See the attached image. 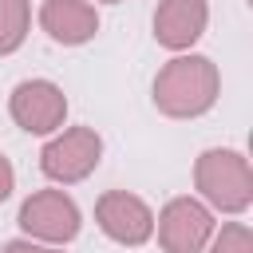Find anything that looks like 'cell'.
<instances>
[{"label": "cell", "mask_w": 253, "mask_h": 253, "mask_svg": "<svg viewBox=\"0 0 253 253\" xmlns=\"http://www.w3.org/2000/svg\"><path fill=\"white\" fill-rule=\"evenodd\" d=\"M221 99V71L210 55L202 51H182V55H170L154 83H150V103L158 115L166 119H202L217 107Z\"/></svg>", "instance_id": "cell-1"}, {"label": "cell", "mask_w": 253, "mask_h": 253, "mask_svg": "<svg viewBox=\"0 0 253 253\" xmlns=\"http://www.w3.org/2000/svg\"><path fill=\"white\" fill-rule=\"evenodd\" d=\"M194 198L213 213L241 217L253 206V166L237 146H206L194 158Z\"/></svg>", "instance_id": "cell-2"}, {"label": "cell", "mask_w": 253, "mask_h": 253, "mask_svg": "<svg viewBox=\"0 0 253 253\" xmlns=\"http://www.w3.org/2000/svg\"><path fill=\"white\" fill-rule=\"evenodd\" d=\"M103 150L107 146H103V134L95 126H87V123L63 126V130H55L43 142V150H40V174L51 186H59V190L79 186V182H87L99 170Z\"/></svg>", "instance_id": "cell-3"}, {"label": "cell", "mask_w": 253, "mask_h": 253, "mask_svg": "<svg viewBox=\"0 0 253 253\" xmlns=\"http://www.w3.org/2000/svg\"><path fill=\"white\" fill-rule=\"evenodd\" d=\"M16 225H20V237L28 241H40V245H71L83 229V210L79 202L59 190V186H47V190H32L20 210H16Z\"/></svg>", "instance_id": "cell-4"}, {"label": "cell", "mask_w": 253, "mask_h": 253, "mask_svg": "<svg viewBox=\"0 0 253 253\" xmlns=\"http://www.w3.org/2000/svg\"><path fill=\"white\" fill-rule=\"evenodd\" d=\"M67 95L55 79H20L12 91H8V119L24 130V134H36V138H51L55 130L67 126Z\"/></svg>", "instance_id": "cell-5"}, {"label": "cell", "mask_w": 253, "mask_h": 253, "mask_svg": "<svg viewBox=\"0 0 253 253\" xmlns=\"http://www.w3.org/2000/svg\"><path fill=\"white\" fill-rule=\"evenodd\" d=\"M213 229H217V213L194 194H178L154 213V237L162 253H202Z\"/></svg>", "instance_id": "cell-6"}, {"label": "cell", "mask_w": 253, "mask_h": 253, "mask_svg": "<svg viewBox=\"0 0 253 253\" xmlns=\"http://www.w3.org/2000/svg\"><path fill=\"white\" fill-rule=\"evenodd\" d=\"M95 225L123 249H142L146 241H154V210L134 190H103L95 198Z\"/></svg>", "instance_id": "cell-7"}, {"label": "cell", "mask_w": 253, "mask_h": 253, "mask_svg": "<svg viewBox=\"0 0 253 253\" xmlns=\"http://www.w3.org/2000/svg\"><path fill=\"white\" fill-rule=\"evenodd\" d=\"M210 28V0H158L150 16V36L170 55L194 51Z\"/></svg>", "instance_id": "cell-8"}, {"label": "cell", "mask_w": 253, "mask_h": 253, "mask_svg": "<svg viewBox=\"0 0 253 253\" xmlns=\"http://www.w3.org/2000/svg\"><path fill=\"white\" fill-rule=\"evenodd\" d=\"M36 24L40 32L59 43V47H83L99 36L103 20H99V8L91 0H43L36 8Z\"/></svg>", "instance_id": "cell-9"}, {"label": "cell", "mask_w": 253, "mask_h": 253, "mask_svg": "<svg viewBox=\"0 0 253 253\" xmlns=\"http://www.w3.org/2000/svg\"><path fill=\"white\" fill-rule=\"evenodd\" d=\"M32 32V0H0V59L16 55Z\"/></svg>", "instance_id": "cell-10"}, {"label": "cell", "mask_w": 253, "mask_h": 253, "mask_svg": "<svg viewBox=\"0 0 253 253\" xmlns=\"http://www.w3.org/2000/svg\"><path fill=\"white\" fill-rule=\"evenodd\" d=\"M202 253H253V229H249V221H221L217 229H213V237L206 241V249Z\"/></svg>", "instance_id": "cell-11"}, {"label": "cell", "mask_w": 253, "mask_h": 253, "mask_svg": "<svg viewBox=\"0 0 253 253\" xmlns=\"http://www.w3.org/2000/svg\"><path fill=\"white\" fill-rule=\"evenodd\" d=\"M12 194H16V166H12V158L0 150V206H4Z\"/></svg>", "instance_id": "cell-12"}, {"label": "cell", "mask_w": 253, "mask_h": 253, "mask_svg": "<svg viewBox=\"0 0 253 253\" xmlns=\"http://www.w3.org/2000/svg\"><path fill=\"white\" fill-rule=\"evenodd\" d=\"M0 253H63L59 245H40V241H28V237H12Z\"/></svg>", "instance_id": "cell-13"}, {"label": "cell", "mask_w": 253, "mask_h": 253, "mask_svg": "<svg viewBox=\"0 0 253 253\" xmlns=\"http://www.w3.org/2000/svg\"><path fill=\"white\" fill-rule=\"evenodd\" d=\"M99 4H123V0H95V8H99Z\"/></svg>", "instance_id": "cell-14"}]
</instances>
